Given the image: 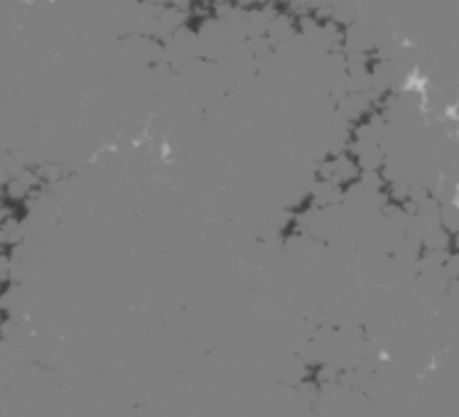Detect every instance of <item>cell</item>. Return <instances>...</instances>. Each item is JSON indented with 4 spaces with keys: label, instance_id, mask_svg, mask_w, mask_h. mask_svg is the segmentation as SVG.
<instances>
[{
    "label": "cell",
    "instance_id": "obj_1",
    "mask_svg": "<svg viewBox=\"0 0 459 417\" xmlns=\"http://www.w3.org/2000/svg\"><path fill=\"white\" fill-rule=\"evenodd\" d=\"M454 204H459V184H457V194H454Z\"/></svg>",
    "mask_w": 459,
    "mask_h": 417
}]
</instances>
